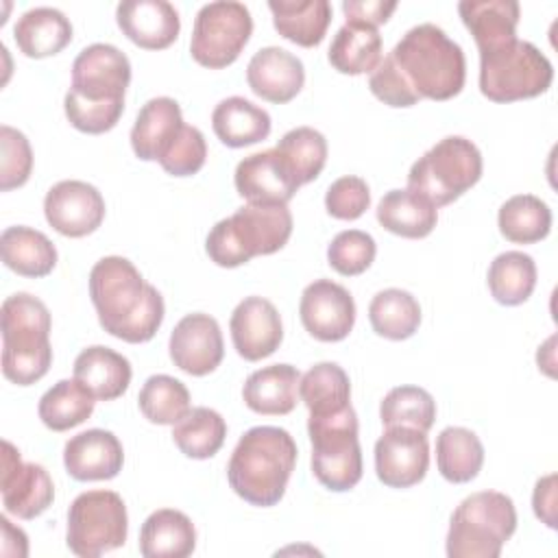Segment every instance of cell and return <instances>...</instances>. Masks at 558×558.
Returning a JSON list of instances; mask_svg holds the SVG:
<instances>
[{"mask_svg":"<svg viewBox=\"0 0 558 558\" xmlns=\"http://www.w3.org/2000/svg\"><path fill=\"white\" fill-rule=\"evenodd\" d=\"M253 33L251 11L238 0H216L198 9L194 17L190 52L205 68L231 65Z\"/></svg>","mask_w":558,"mask_h":558,"instance_id":"8fae6325","label":"cell"},{"mask_svg":"<svg viewBox=\"0 0 558 558\" xmlns=\"http://www.w3.org/2000/svg\"><path fill=\"white\" fill-rule=\"evenodd\" d=\"M227 423L225 418L205 405L192 408L172 427V440L181 453L194 460H207L216 456L225 442Z\"/></svg>","mask_w":558,"mask_h":558,"instance_id":"ab89813d","label":"cell"},{"mask_svg":"<svg viewBox=\"0 0 558 558\" xmlns=\"http://www.w3.org/2000/svg\"><path fill=\"white\" fill-rule=\"evenodd\" d=\"M312 473L333 493L351 490L362 480V447L357 440V416L349 405L336 414L310 416Z\"/></svg>","mask_w":558,"mask_h":558,"instance_id":"9c48e42d","label":"cell"},{"mask_svg":"<svg viewBox=\"0 0 558 558\" xmlns=\"http://www.w3.org/2000/svg\"><path fill=\"white\" fill-rule=\"evenodd\" d=\"M268 9L277 33L303 48L318 46L331 22L327 0H268Z\"/></svg>","mask_w":558,"mask_h":558,"instance_id":"f546056e","label":"cell"},{"mask_svg":"<svg viewBox=\"0 0 558 558\" xmlns=\"http://www.w3.org/2000/svg\"><path fill=\"white\" fill-rule=\"evenodd\" d=\"M233 183L246 203H283L294 196L299 183L275 148L253 153L235 166Z\"/></svg>","mask_w":558,"mask_h":558,"instance_id":"44dd1931","label":"cell"},{"mask_svg":"<svg viewBox=\"0 0 558 558\" xmlns=\"http://www.w3.org/2000/svg\"><path fill=\"white\" fill-rule=\"evenodd\" d=\"M368 320L377 336L388 340H405L421 325L418 301L401 288H386L371 299Z\"/></svg>","mask_w":558,"mask_h":558,"instance_id":"8d00e7d4","label":"cell"},{"mask_svg":"<svg viewBox=\"0 0 558 558\" xmlns=\"http://www.w3.org/2000/svg\"><path fill=\"white\" fill-rule=\"evenodd\" d=\"M554 81L551 61L530 41L514 39L480 52V92L493 102L536 98Z\"/></svg>","mask_w":558,"mask_h":558,"instance_id":"ba28073f","label":"cell"},{"mask_svg":"<svg viewBox=\"0 0 558 558\" xmlns=\"http://www.w3.org/2000/svg\"><path fill=\"white\" fill-rule=\"evenodd\" d=\"M371 205V190L362 177L347 174L336 179L325 194V207L329 216L338 220H355Z\"/></svg>","mask_w":558,"mask_h":558,"instance_id":"c3c4849f","label":"cell"},{"mask_svg":"<svg viewBox=\"0 0 558 558\" xmlns=\"http://www.w3.org/2000/svg\"><path fill=\"white\" fill-rule=\"evenodd\" d=\"M532 508L534 514L547 527H556V473L541 477L532 493Z\"/></svg>","mask_w":558,"mask_h":558,"instance_id":"816d5d0a","label":"cell"},{"mask_svg":"<svg viewBox=\"0 0 558 558\" xmlns=\"http://www.w3.org/2000/svg\"><path fill=\"white\" fill-rule=\"evenodd\" d=\"M13 37L20 52L31 59H44L61 52L72 41V24L54 7H35L17 17Z\"/></svg>","mask_w":558,"mask_h":558,"instance_id":"4316f807","label":"cell"},{"mask_svg":"<svg viewBox=\"0 0 558 558\" xmlns=\"http://www.w3.org/2000/svg\"><path fill=\"white\" fill-rule=\"evenodd\" d=\"M296 453V442L283 427H251L238 440L229 458V486L251 506L270 508L279 504L286 493Z\"/></svg>","mask_w":558,"mask_h":558,"instance_id":"7a4b0ae2","label":"cell"},{"mask_svg":"<svg viewBox=\"0 0 558 558\" xmlns=\"http://www.w3.org/2000/svg\"><path fill=\"white\" fill-rule=\"evenodd\" d=\"M299 316L305 331L316 340L340 342L353 329L355 301L344 286L331 279H316L301 294Z\"/></svg>","mask_w":558,"mask_h":558,"instance_id":"9a60e30c","label":"cell"},{"mask_svg":"<svg viewBox=\"0 0 558 558\" xmlns=\"http://www.w3.org/2000/svg\"><path fill=\"white\" fill-rule=\"evenodd\" d=\"M131 362L102 344L83 349L74 360V379H78L96 401L122 397L131 384Z\"/></svg>","mask_w":558,"mask_h":558,"instance_id":"cb8c5ba5","label":"cell"},{"mask_svg":"<svg viewBox=\"0 0 558 558\" xmlns=\"http://www.w3.org/2000/svg\"><path fill=\"white\" fill-rule=\"evenodd\" d=\"M368 87L371 92L390 107H412L416 105L421 98L401 81V76L397 74L395 65L390 63L388 57H384L377 68L371 72L368 76Z\"/></svg>","mask_w":558,"mask_h":558,"instance_id":"681fc988","label":"cell"},{"mask_svg":"<svg viewBox=\"0 0 558 558\" xmlns=\"http://www.w3.org/2000/svg\"><path fill=\"white\" fill-rule=\"evenodd\" d=\"M126 534V506L113 490H85L68 508L65 541L70 551L81 558H98L122 547Z\"/></svg>","mask_w":558,"mask_h":558,"instance_id":"30bf717a","label":"cell"},{"mask_svg":"<svg viewBox=\"0 0 558 558\" xmlns=\"http://www.w3.org/2000/svg\"><path fill=\"white\" fill-rule=\"evenodd\" d=\"M292 235V214L283 203H246L229 218L218 220L205 240L209 259L235 268L255 255H270Z\"/></svg>","mask_w":558,"mask_h":558,"instance_id":"277c9868","label":"cell"},{"mask_svg":"<svg viewBox=\"0 0 558 558\" xmlns=\"http://www.w3.org/2000/svg\"><path fill=\"white\" fill-rule=\"evenodd\" d=\"M137 405L155 425H174L192 410L185 384L170 375H150L137 395Z\"/></svg>","mask_w":558,"mask_h":558,"instance_id":"b9f144b4","label":"cell"},{"mask_svg":"<svg viewBox=\"0 0 558 558\" xmlns=\"http://www.w3.org/2000/svg\"><path fill=\"white\" fill-rule=\"evenodd\" d=\"M2 506L17 519H35L54 499V486L48 471L35 462H22L20 451L2 440V471H0Z\"/></svg>","mask_w":558,"mask_h":558,"instance_id":"4fadbf2b","label":"cell"},{"mask_svg":"<svg viewBox=\"0 0 558 558\" xmlns=\"http://www.w3.org/2000/svg\"><path fill=\"white\" fill-rule=\"evenodd\" d=\"M120 31L140 48L163 50L181 31L179 11L166 0H124L116 7Z\"/></svg>","mask_w":558,"mask_h":558,"instance_id":"d6986e66","label":"cell"},{"mask_svg":"<svg viewBox=\"0 0 558 558\" xmlns=\"http://www.w3.org/2000/svg\"><path fill=\"white\" fill-rule=\"evenodd\" d=\"M2 262L22 277H46L57 266V248L50 238L33 227H7L0 235Z\"/></svg>","mask_w":558,"mask_h":558,"instance_id":"4dcf8cb0","label":"cell"},{"mask_svg":"<svg viewBox=\"0 0 558 558\" xmlns=\"http://www.w3.org/2000/svg\"><path fill=\"white\" fill-rule=\"evenodd\" d=\"M536 264L523 251L499 253L488 266V290L501 305H521L536 288Z\"/></svg>","mask_w":558,"mask_h":558,"instance_id":"f35d334b","label":"cell"},{"mask_svg":"<svg viewBox=\"0 0 558 558\" xmlns=\"http://www.w3.org/2000/svg\"><path fill=\"white\" fill-rule=\"evenodd\" d=\"M429 466L425 432L412 427H386L375 442V473L390 488L418 484Z\"/></svg>","mask_w":558,"mask_h":558,"instance_id":"2e32d148","label":"cell"},{"mask_svg":"<svg viewBox=\"0 0 558 558\" xmlns=\"http://www.w3.org/2000/svg\"><path fill=\"white\" fill-rule=\"evenodd\" d=\"M484 464V445L466 427H445L436 438V466L451 484H466L477 477Z\"/></svg>","mask_w":558,"mask_h":558,"instance_id":"836d02e7","label":"cell"},{"mask_svg":"<svg viewBox=\"0 0 558 558\" xmlns=\"http://www.w3.org/2000/svg\"><path fill=\"white\" fill-rule=\"evenodd\" d=\"M181 126L183 116L174 98H150L140 109L135 124L131 129V148L142 161H157Z\"/></svg>","mask_w":558,"mask_h":558,"instance_id":"83f0119b","label":"cell"},{"mask_svg":"<svg viewBox=\"0 0 558 558\" xmlns=\"http://www.w3.org/2000/svg\"><path fill=\"white\" fill-rule=\"evenodd\" d=\"M194 547L196 527L181 510L161 508L142 523L140 554L144 558H187Z\"/></svg>","mask_w":558,"mask_h":558,"instance_id":"484cf974","label":"cell"},{"mask_svg":"<svg viewBox=\"0 0 558 558\" xmlns=\"http://www.w3.org/2000/svg\"><path fill=\"white\" fill-rule=\"evenodd\" d=\"M33 150L26 135L9 124L0 126V190L9 192L28 181Z\"/></svg>","mask_w":558,"mask_h":558,"instance_id":"bcb514c9","label":"cell"},{"mask_svg":"<svg viewBox=\"0 0 558 558\" xmlns=\"http://www.w3.org/2000/svg\"><path fill=\"white\" fill-rule=\"evenodd\" d=\"M122 442L107 429H85L72 436L63 447L65 471L78 482L111 480L122 471Z\"/></svg>","mask_w":558,"mask_h":558,"instance_id":"ffe728a7","label":"cell"},{"mask_svg":"<svg viewBox=\"0 0 558 558\" xmlns=\"http://www.w3.org/2000/svg\"><path fill=\"white\" fill-rule=\"evenodd\" d=\"M246 81L255 96L283 105L301 92L305 83V68L303 61L286 48L266 46L251 57L246 65Z\"/></svg>","mask_w":558,"mask_h":558,"instance_id":"7402d4cb","label":"cell"},{"mask_svg":"<svg viewBox=\"0 0 558 558\" xmlns=\"http://www.w3.org/2000/svg\"><path fill=\"white\" fill-rule=\"evenodd\" d=\"M205 159H207L205 135L196 126L183 122V126L172 137V142L163 148L157 161L172 177H190L203 168Z\"/></svg>","mask_w":558,"mask_h":558,"instance_id":"f6af8a7d","label":"cell"},{"mask_svg":"<svg viewBox=\"0 0 558 558\" xmlns=\"http://www.w3.org/2000/svg\"><path fill=\"white\" fill-rule=\"evenodd\" d=\"M63 109L65 118L74 129L89 135H98L111 131L118 124L124 111V102H87L72 94H65Z\"/></svg>","mask_w":558,"mask_h":558,"instance_id":"7dc6e473","label":"cell"},{"mask_svg":"<svg viewBox=\"0 0 558 558\" xmlns=\"http://www.w3.org/2000/svg\"><path fill=\"white\" fill-rule=\"evenodd\" d=\"M379 418L384 427H412L427 434L436 421V401L425 388L397 386L381 399Z\"/></svg>","mask_w":558,"mask_h":558,"instance_id":"7bdbcfd3","label":"cell"},{"mask_svg":"<svg viewBox=\"0 0 558 558\" xmlns=\"http://www.w3.org/2000/svg\"><path fill=\"white\" fill-rule=\"evenodd\" d=\"M458 13L471 31L480 52L495 50L517 39L521 9L514 0H462Z\"/></svg>","mask_w":558,"mask_h":558,"instance_id":"d4e9b609","label":"cell"},{"mask_svg":"<svg viewBox=\"0 0 558 558\" xmlns=\"http://www.w3.org/2000/svg\"><path fill=\"white\" fill-rule=\"evenodd\" d=\"M44 216L57 233L83 238L94 233L105 220V198L92 183L65 179L46 192Z\"/></svg>","mask_w":558,"mask_h":558,"instance_id":"5bb4252c","label":"cell"},{"mask_svg":"<svg viewBox=\"0 0 558 558\" xmlns=\"http://www.w3.org/2000/svg\"><path fill=\"white\" fill-rule=\"evenodd\" d=\"M211 126L225 146L242 148L266 140L272 122L266 109L242 96H229L214 107Z\"/></svg>","mask_w":558,"mask_h":558,"instance_id":"f1b7e54d","label":"cell"},{"mask_svg":"<svg viewBox=\"0 0 558 558\" xmlns=\"http://www.w3.org/2000/svg\"><path fill=\"white\" fill-rule=\"evenodd\" d=\"M299 397L307 405L310 416L336 414L351 405L349 375L336 362L314 364L305 375H301Z\"/></svg>","mask_w":558,"mask_h":558,"instance_id":"e575fe53","label":"cell"},{"mask_svg":"<svg viewBox=\"0 0 558 558\" xmlns=\"http://www.w3.org/2000/svg\"><path fill=\"white\" fill-rule=\"evenodd\" d=\"M329 63L342 74H366L381 61V35L375 26L344 22L331 39Z\"/></svg>","mask_w":558,"mask_h":558,"instance_id":"d6a6232c","label":"cell"},{"mask_svg":"<svg viewBox=\"0 0 558 558\" xmlns=\"http://www.w3.org/2000/svg\"><path fill=\"white\" fill-rule=\"evenodd\" d=\"M131 83L129 57L111 44L85 46L72 63L68 94L87 102H124Z\"/></svg>","mask_w":558,"mask_h":558,"instance_id":"7c38bea8","label":"cell"},{"mask_svg":"<svg viewBox=\"0 0 558 558\" xmlns=\"http://www.w3.org/2000/svg\"><path fill=\"white\" fill-rule=\"evenodd\" d=\"M499 231L514 244H534L551 229V209L534 194L510 196L497 214Z\"/></svg>","mask_w":558,"mask_h":558,"instance_id":"74e56055","label":"cell"},{"mask_svg":"<svg viewBox=\"0 0 558 558\" xmlns=\"http://www.w3.org/2000/svg\"><path fill=\"white\" fill-rule=\"evenodd\" d=\"M386 57L418 98L449 100L464 87V52L432 22L412 26Z\"/></svg>","mask_w":558,"mask_h":558,"instance_id":"3957f363","label":"cell"},{"mask_svg":"<svg viewBox=\"0 0 558 558\" xmlns=\"http://www.w3.org/2000/svg\"><path fill=\"white\" fill-rule=\"evenodd\" d=\"M89 296L100 327L124 342H148L163 323V296L126 257L107 255L92 266Z\"/></svg>","mask_w":558,"mask_h":558,"instance_id":"6da1fadb","label":"cell"},{"mask_svg":"<svg viewBox=\"0 0 558 558\" xmlns=\"http://www.w3.org/2000/svg\"><path fill=\"white\" fill-rule=\"evenodd\" d=\"M377 222L401 238H425L438 222V209L423 196L405 190H390L377 205Z\"/></svg>","mask_w":558,"mask_h":558,"instance_id":"1f68e13d","label":"cell"},{"mask_svg":"<svg viewBox=\"0 0 558 558\" xmlns=\"http://www.w3.org/2000/svg\"><path fill=\"white\" fill-rule=\"evenodd\" d=\"M2 373L17 386L39 381L52 364L50 312L37 296L15 292L2 301Z\"/></svg>","mask_w":558,"mask_h":558,"instance_id":"5b68a950","label":"cell"},{"mask_svg":"<svg viewBox=\"0 0 558 558\" xmlns=\"http://www.w3.org/2000/svg\"><path fill=\"white\" fill-rule=\"evenodd\" d=\"M517 530L512 499L499 490H480L460 501L447 532L449 558H497Z\"/></svg>","mask_w":558,"mask_h":558,"instance_id":"8992f818","label":"cell"},{"mask_svg":"<svg viewBox=\"0 0 558 558\" xmlns=\"http://www.w3.org/2000/svg\"><path fill=\"white\" fill-rule=\"evenodd\" d=\"M286 168L301 185L314 181L327 161V140L312 126L290 129L275 146Z\"/></svg>","mask_w":558,"mask_h":558,"instance_id":"60d3db41","label":"cell"},{"mask_svg":"<svg viewBox=\"0 0 558 558\" xmlns=\"http://www.w3.org/2000/svg\"><path fill=\"white\" fill-rule=\"evenodd\" d=\"M301 373L292 364H270L251 373L242 388L246 408L257 414H290L299 401Z\"/></svg>","mask_w":558,"mask_h":558,"instance_id":"603a6c76","label":"cell"},{"mask_svg":"<svg viewBox=\"0 0 558 558\" xmlns=\"http://www.w3.org/2000/svg\"><path fill=\"white\" fill-rule=\"evenodd\" d=\"M375 253L377 244L371 233L360 229H347L340 231L327 246V262L336 272L344 277H355L373 264Z\"/></svg>","mask_w":558,"mask_h":558,"instance_id":"ee69618b","label":"cell"},{"mask_svg":"<svg viewBox=\"0 0 558 558\" xmlns=\"http://www.w3.org/2000/svg\"><path fill=\"white\" fill-rule=\"evenodd\" d=\"M94 403V395L78 379H61L41 395L37 412L48 429L65 432L87 421Z\"/></svg>","mask_w":558,"mask_h":558,"instance_id":"d590c367","label":"cell"},{"mask_svg":"<svg viewBox=\"0 0 558 558\" xmlns=\"http://www.w3.org/2000/svg\"><path fill=\"white\" fill-rule=\"evenodd\" d=\"M229 329L238 355L248 362L272 355L283 340L281 316L264 296L242 299L231 314Z\"/></svg>","mask_w":558,"mask_h":558,"instance_id":"ac0fdd59","label":"cell"},{"mask_svg":"<svg viewBox=\"0 0 558 558\" xmlns=\"http://www.w3.org/2000/svg\"><path fill=\"white\" fill-rule=\"evenodd\" d=\"M395 9H397V2H384V0H344L342 2L347 22L368 24L375 28L384 24Z\"/></svg>","mask_w":558,"mask_h":558,"instance_id":"f907efd6","label":"cell"},{"mask_svg":"<svg viewBox=\"0 0 558 558\" xmlns=\"http://www.w3.org/2000/svg\"><path fill=\"white\" fill-rule=\"evenodd\" d=\"M482 168L480 148L462 135H449L412 163L408 190L438 209L473 187L482 177Z\"/></svg>","mask_w":558,"mask_h":558,"instance_id":"52a82bcc","label":"cell"},{"mask_svg":"<svg viewBox=\"0 0 558 558\" xmlns=\"http://www.w3.org/2000/svg\"><path fill=\"white\" fill-rule=\"evenodd\" d=\"M168 349L174 366L187 375L203 377L216 371L225 355L218 320L203 312L183 316L170 333Z\"/></svg>","mask_w":558,"mask_h":558,"instance_id":"e0dca14e","label":"cell"}]
</instances>
